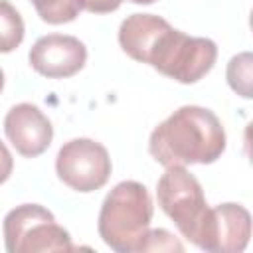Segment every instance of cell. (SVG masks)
<instances>
[{
  "label": "cell",
  "mask_w": 253,
  "mask_h": 253,
  "mask_svg": "<svg viewBox=\"0 0 253 253\" xmlns=\"http://www.w3.org/2000/svg\"><path fill=\"white\" fill-rule=\"evenodd\" d=\"M225 150V130L210 109L186 105L150 134L148 152L162 166L211 164Z\"/></svg>",
  "instance_id": "6da1fadb"
},
{
  "label": "cell",
  "mask_w": 253,
  "mask_h": 253,
  "mask_svg": "<svg viewBox=\"0 0 253 253\" xmlns=\"http://www.w3.org/2000/svg\"><path fill=\"white\" fill-rule=\"evenodd\" d=\"M152 213V198L140 182H119L103 200L97 221L99 235L105 245L117 253L140 251Z\"/></svg>",
  "instance_id": "7a4b0ae2"
},
{
  "label": "cell",
  "mask_w": 253,
  "mask_h": 253,
  "mask_svg": "<svg viewBox=\"0 0 253 253\" xmlns=\"http://www.w3.org/2000/svg\"><path fill=\"white\" fill-rule=\"evenodd\" d=\"M156 198L162 211L176 223L178 231L202 249L210 219L202 184L184 166H168L156 184Z\"/></svg>",
  "instance_id": "3957f363"
},
{
  "label": "cell",
  "mask_w": 253,
  "mask_h": 253,
  "mask_svg": "<svg viewBox=\"0 0 253 253\" xmlns=\"http://www.w3.org/2000/svg\"><path fill=\"white\" fill-rule=\"evenodd\" d=\"M4 243L8 253L73 251L71 237L53 213L40 204H22L4 217Z\"/></svg>",
  "instance_id": "277c9868"
},
{
  "label": "cell",
  "mask_w": 253,
  "mask_h": 253,
  "mask_svg": "<svg viewBox=\"0 0 253 253\" xmlns=\"http://www.w3.org/2000/svg\"><path fill=\"white\" fill-rule=\"evenodd\" d=\"M111 170L113 164L107 148L91 138H73L65 142L55 156L57 178L81 194L103 188Z\"/></svg>",
  "instance_id": "5b68a950"
},
{
  "label": "cell",
  "mask_w": 253,
  "mask_h": 253,
  "mask_svg": "<svg viewBox=\"0 0 253 253\" xmlns=\"http://www.w3.org/2000/svg\"><path fill=\"white\" fill-rule=\"evenodd\" d=\"M28 61L36 73L47 79H65L83 69L87 47L75 36L47 34L30 47Z\"/></svg>",
  "instance_id": "8992f818"
},
{
  "label": "cell",
  "mask_w": 253,
  "mask_h": 253,
  "mask_svg": "<svg viewBox=\"0 0 253 253\" xmlns=\"http://www.w3.org/2000/svg\"><path fill=\"white\" fill-rule=\"evenodd\" d=\"M4 132L16 152L26 158L43 154L53 138L49 119L32 103H18L6 113Z\"/></svg>",
  "instance_id": "52a82bcc"
},
{
  "label": "cell",
  "mask_w": 253,
  "mask_h": 253,
  "mask_svg": "<svg viewBox=\"0 0 253 253\" xmlns=\"http://www.w3.org/2000/svg\"><path fill=\"white\" fill-rule=\"evenodd\" d=\"M251 237V213L239 204H219L210 210L204 251L241 253Z\"/></svg>",
  "instance_id": "ba28073f"
},
{
  "label": "cell",
  "mask_w": 253,
  "mask_h": 253,
  "mask_svg": "<svg viewBox=\"0 0 253 253\" xmlns=\"http://www.w3.org/2000/svg\"><path fill=\"white\" fill-rule=\"evenodd\" d=\"M217 59V45L210 38H194L182 32L174 55L162 75L190 85L200 81Z\"/></svg>",
  "instance_id": "9c48e42d"
},
{
  "label": "cell",
  "mask_w": 253,
  "mask_h": 253,
  "mask_svg": "<svg viewBox=\"0 0 253 253\" xmlns=\"http://www.w3.org/2000/svg\"><path fill=\"white\" fill-rule=\"evenodd\" d=\"M26 28L20 12L8 2L0 0V53L14 51L24 40Z\"/></svg>",
  "instance_id": "30bf717a"
},
{
  "label": "cell",
  "mask_w": 253,
  "mask_h": 253,
  "mask_svg": "<svg viewBox=\"0 0 253 253\" xmlns=\"http://www.w3.org/2000/svg\"><path fill=\"white\" fill-rule=\"evenodd\" d=\"M38 16L47 24H67L73 22L79 12V0H32Z\"/></svg>",
  "instance_id": "8fae6325"
},
{
  "label": "cell",
  "mask_w": 253,
  "mask_h": 253,
  "mask_svg": "<svg viewBox=\"0 0 253 253\" xmlns=\"http://www.w3.org/2000/svg\"><path fill=\"white\" fill-rule=\"evenodd\" d=\"M251 65H253V57H251L249 51H243L239 55H233L229 59V63H227V83L243 99H251L253 97Z\"/></svg>",
  "instance_id": "7c38bea8"
},
{
  "label": "cell",
  "mask_w": 253,
  "mask_h": 253,
  "mask_svg": "<svg viewBox=\"0 0 253 253\" xmlns=\"http://www.w3.org/2000/svg\"><path fill=\"white\" fill-rule=\"evenodd\" d=\"M140 251H184V245L166 229H148Z\"/></svg>",
  "instance_id": "4fadbf2b"
},
{
  "label": "cell",
  "mask_w": 253,
  "mask_h": 253,
  "mask_svg": "<svg viewBox=\"0 0 253 253\" xmlns=\"http://www.w3.org/2000/svg\"><path fill=\"white\" fill-rule=\"evenodd\" d=\"M121 4H123V0H79L81 10H87V12H93V14L115 12Z\"/></svg>",
  "instance_id": "5bb4252c"
},
{
  "label": "cell",
  "mask_w": 253,
  "mask_h": 253,
  "mask_svg": "<svg viewBox=\"0 0 253 253\" xmlns=\"http://www.w3.org/2000/svg\"><path fill=\"white\" fill-rule=\"evenodd\" d=\"M12 170H14V158L6 148V144L0 140V184H4L10 178Z\"/></svg>",
  "instance_id": "9a60e30c"
},
{
  "label": "cell",
  "mask_w": 253,
  "mask_h": 253,
  "mask_svg": "<svg viewBox=\"0 0 253 253\" xmlns=\"http://www.w3.org/2000/svg\"><path fill=\"white\" fill-rule=\"evenodd\" d=\"M128 2H132V4H154L156 0H128Z\"/></svg>",
  "instance_id": "2e32d148"
},
{
  "label": "cell",
  "mask_w": 253,
  "mask_h": 253,
  "mask_svg": "<svg viewBox=\"0 0 253 253\" xmlns=\"http://www.w3.org/2000/svg\"><path fill=\"white\" fill-rule=\"evenodd\" d=\"M2 87H4V71L0 69V91H2Z\"/></svg>",
  "instance_id": "e0dca14e"
}]
</instances>
